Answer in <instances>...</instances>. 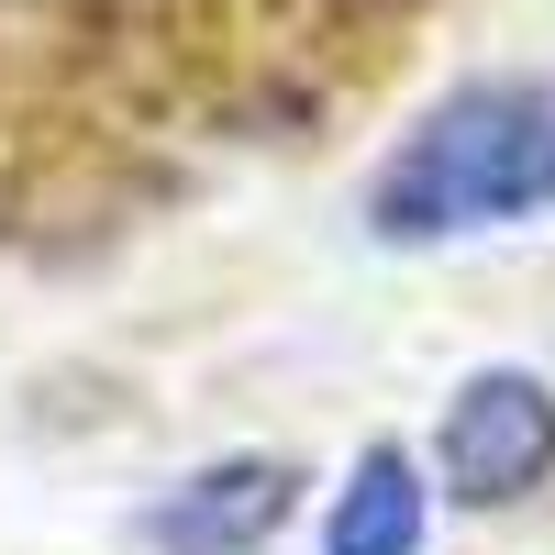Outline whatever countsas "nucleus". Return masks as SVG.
<instances>
[{
    "mask_svg": "<svg viewBox=\"0 0 555 555\" xmlns=\"http://www.w3.org/2000/svg\"><path fill=\"white\" fill-rule=\"evenodd\" d=\"M555 211V78H467L400 133L366 178V234L423 256L522 234Z\"/></svg>",
    "mask_w": 555,
    "mask_h": 555,
    "instance_id": "nucleus-1",
    "label": "nucleus"
},
{
    "mask_svg": "<svg viewBox=\"0 0 555 555\" xmlns=\"http://www.w3.org/2000/svg\"><path fill=\"white\" fill-rule=\"evenodd\" d=\"M434 478L467 512H512L555 478V378L533 366H478L434 423Z\"/></svg>",
    "mask_w": 555,
    "mask_h": 555,
    "instance_id": "nucleus-2",
    "label": "nucleus"
},
{
    "mask_svg": "<svg viewBox=\"0 0 555 555\" xmlns=\"http://www.w3.org/2000/svg\"><path fill=\"white\" fill-rule=\"evenodd\" d=\"M289 512H300V478L278 455H234V467H201L190 489H167L145 512V544L156 555H256Z\"/></svg>",
    "mask_w": 555,
    "mask_h": 555,
    "instance_id": "nucleus-3",
    "label": "nucleus"
},
{
    "mask_svg": "<svg viewBox=\"0 0 555 555\" xmlns=\"http://www.w3.org/2000/svg\"><path fill=\"white\" fill-rule=\"evenodd\" d=\"M423 455L400 444H366L345 489H334V522H322V555H423Z\"/></svg>",
    "mask_w": 555,
    "mask_h": 555,
    "instance_id": "nucleus-4",
    "label": "nucleus"
}]
</instances>
